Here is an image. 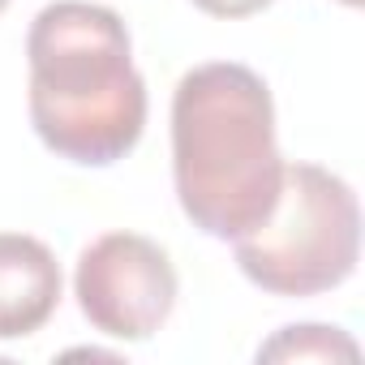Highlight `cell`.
Returning a JSON list of instances; mask_svg holds the SVG:
<instances>
[{"mask_svg":"<svg viewBox=\"0 0 365 365\" xmlns=\"http://www.w3.org/2000/svg\"><path fill=\"white\" fill-rule=\"evenodd\" d=\"M237 245L250 284L275 297H318L339 288L361 258V207L344 176L318 163H284L271 215Z\"/></svg>","mask_w":365,"mask_h":365,"instance_id":"3957f363","label":"cell"},{"mask_svg":"<svg viewBox=\"0 0 365 365\" xmlns=\"http://www.w3.org/2000/svg\"><path fill=\"white\" fill-rule=\"evenodd\" d=\"M5 9H9V0H0V14H5Z\"/></svg>","mask_w":365,"mask_h":365,"instance_id":"9c48e42d","label":"cell"},{"mask_svg":"<svg viewBox=\"0 0 365 365\" xmlns=\"http://www.w3.org/2000/svg\"><path fill=\"white\" fill-rule=\"evenodd\" d=\"M82 318L112 339H150L176 305V267L142 232H103L73 271Z\"/></svg>","mask_w":365,"mask_h":365,"instance_id":"277c9868","label":"cell"},{"mask_svg":"<svg viewBox=\"0 0 365 365\" xmlns=\"http://www.w3.org/2000/svg\"><path fill=\"white\" fill-rule=\"evenodd\" d=\"M172 180L180 211L207 237L237 241L271 215L284 185V155L271 91L254 69L211 61L176 82Z\"/></svg>","mask_w":365,"mask_h":365,"instance_id":"6da1fadb","label":"cell"},{"mask_svg":"<svg viewBox=\"0 0 365 365\" xmlns=\"http://www.w3.org/2000/svg\"><path fill=\"white\" fill-rule=\"evenodd\" d=\"M31 125L48 150L82 168L125 159L146 129V82L120 14L91 0L39 9L26 35Z\"/></svg>","mask_w":365,"mask_h":365,"instance_id":"7a4b0ae2","label":"cell"},{"mask_svg":"<svg viewBox=\"0 0 365 365\" xmlns=\"http://www.w3.org/2000/svg\"><path fill=\"white\" fill-rule=\"evenodd\" d=\"M258 361H356V344L339 327H284L258 348Z\"/></svg>","mask_w":365,"mask_h":365,"instance_id":"8992f818","label":"cell"},{"mask_svg":"<svg viewBox=\"0 0 365 365\" xmlns=\"http://www.w3.org/2000/svg\"><path fill=\"white\" fill-rule=\"evenodd\" d=\"M339 5H348V9H356V5H361V0H339Z\"/></svg>","mask_w":365,"mask_h":365,"instance_id":"ba28073f","label":"cell"},{"mask_svg":"<svg viewBox=\"0 0 365 365\" xmlns=\"http://www.w3.org/2000/svg\"><path fill=\"white\" fill-rule=\"evenodd\" d=\"M61 305V262L26 232H0V339L35 335Z\"/></svg>","mask_w":365,"mask_h":365,"instance_id":"5b68a950","label":"cell"},{"mask_svg":"<svg viewBox=\"0 0 365 365\" xmlns=\"http://www.w3.org/2000/svg\"><path fill=\"white\" fill-rule=\"evenodd\" d=\"M194 5L202 9V14H211V18H250V14H262L271 0H194Z\"/></svg>","mask_w":365,"mask_h":365,"instance_id":"52a82bcc","label":"cell"}]
</instances>
